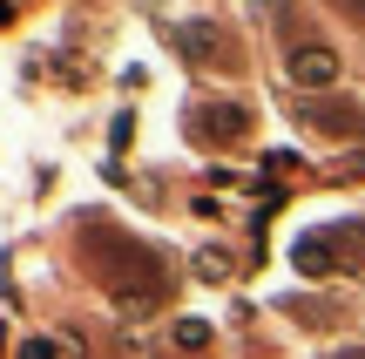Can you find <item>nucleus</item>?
Listing matches in <instances>:
<instances>
[{
    "label": "nucleus",
    "instance_id": "1",
    "mask_svg": "<svg viewBox=\"0 0 365 359\" xmlns=\"http://www.w3.org/2000/svg\"><path fill=\"white\" fill-rule=\"evenodd\" d=\"M284 81H298V89H331V81H339V54L331 48H291L284 54Z\"/></svg>",
    "mask_w": 365,
    "mask_h": 359
},
{
    "label": "nucleus",
    "instance_id": "2",
    "mask_svg": "<svg viewBox=\"0 0 365 359\" xmlns=\"http://www.w3.org/2000/svg\"><path fill=\"white\" fill-rule=\"evenodd\" d=\"M190 136L196 143H237V136H244V108H230V102L190 108Z\"/></svg>",
    "mask_w": 365,
    "mask_h": 359
},
{
    "label": "nucleus",
    "instance_id": "3",
    "mask_svg": "<svg viewBox=\"0 0 365 359\" xmlns=\"http://www.w3.org/2000/svg\"><path fill=\"white\" fill-rule=\"evenodd\" d=\"M318 129H359V108H312Z\"/></svg>",
    "mask_w": 365,
    "mask_h": 359
},
{
    "label": "nucleus",
    "instance_id": "4",
    "mask_svg": "<svg viewBox=\"0 0 365 359\" xmlns=\"http://www.w3.org/2000/svg\"><path fill=\"white\" fill-rule=\"evenodd\" d=\"M176 339H182V346H203V339H210V325H196V319H182V325H176Z\"/></svg>",
    "mask_w": 365,
    "mask_h": 359
},
{
    "label": "nucleus",
    "instance_id": "5",
    "mask_svg": "<svg viewBox=\"0 0 365 359\" xmlns=\"http://www.w3.org/2000/svg\"><path fill=\"white\" fill-rule=\"evenodd\" d=\"M21 359H54V346H48V339H27V346H21Z\"/></svg>",
    "mask_w": 365,
    "mask_h": 359
},
{
    "label": "nucleus",
    "instance_id": "6",
    "mask_svg": "<svg viewBox=\"0 0 365 359\" xmlns=\"http://www.w3.org/2000/svg\"><path fill=\"white\" fill-rule=\"evenodd\" d=\"M331 7H345L352 21H365V0H331Z\"/></svg>",
    "mask_w": 365,
    "mask_h": 359
},
{
    "label": "nucleus",
    "instance_id": "7",
    "mask_svg": "<svg viewBox=\"0 0 365 359\" xmlns=\"http://www.w3.org/2000/svg\"><path fill=\"white\" fill-rule=\"evenodd\" d=\"M345 359H365V353H345Z\"/></svg>",
    "mask_w": 365,
    "mask_h": 359
}]
</instances>
